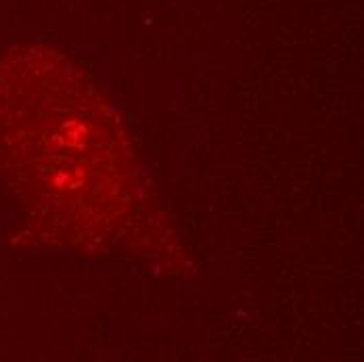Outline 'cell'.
<instances>
[{
    "mask_svg": "<svg viewBox=\"0 0 364 362\" xmlns=\"http://www.w3.org/2000/svg\"><path fill=\"white\" fill-rule=\"evenodd\" d=\"M92 90L48 50H21L0 70V153L34 220L61 237L99 220L111 143Z\"/></svg>",
    "mask_w": 364,
    "mask_h": 362,
    "instance_id": "obj_1",
    "label": "cell"
}]
</instances>
